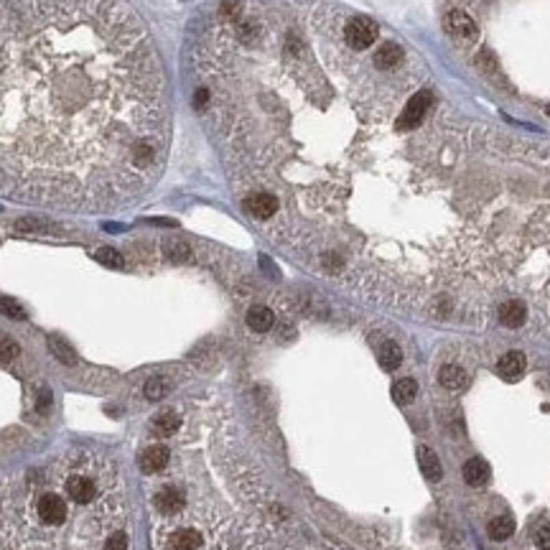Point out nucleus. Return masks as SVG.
I'll return each mask as SVG.
<instances>
[{
    "label": "nucleus",
    "mask_w": 550,
    "mask_h": 550,
    "mask_svg": "<svg viewBox=\"0 0 550 550\" xmlns=\"http://www.w3.org/2000/svg\"><path fill=\"white\" fill-rule=\"evenodd\" d=\"M166 143L161 62L125 0H0V197L125 207Z\"/></svg>",
    "instance_id": "1"
},
{
    "label": "nucleus",
    "mask_w": 550,
    "mask_h": 550,
    "mask_svg": "<svg viewBox=\"0 0 550 550\" xmlns=\"http://www.w3.org/2000/svg\"><path fill=\"white\" fill-rule=\"evenodd\" d=\"M125 527L123 469L95 451H66L0 484V550H105Z\"/></svg>",
    "instance_id": "2"
},
{
    "label": "nucleus",
    "mask_w": 550,
    "mask_h": 550,
    "mask_svg": "<svg viewBox=\"0 0 550 550\" xmlns=\"http://www.w3.org/2000/svg\"><path fill=\"white\" fill-rule=\"evenodd\" d=\"M379 36L377 23L367 16H354L344 23V44L349 46L352 51H364L370 49Z\"/></svg>",
    "instance_id": "3"
},
{
    "label": "nucleus",
    "mask_w": 550,
    "mask_h": 550,
    "mask_svg": "<svg viewBox=\"0 0 550 550\" xmlns=\"http://www.w3.org/2000/svg\"><path fill=\"white\" fill-rule=\"evenodd\" d=\"M431 99H433V95L428 90L413 95L410 102L405 105V110L400 112V118H397V123H395L397 130H413L415 125H421V120L425 118V112L431 108Z\"/></svg>",
    "instance_id": "4"
},
{
    "label": "nucleus",
    "mask_w": 550,
    "mask_h": 550,
    "mask_svg": "<svg viewBox=\"0 0 550 550\" xmlns=\"http://www.w3.org/2000/svg\"><path fill=\"white\" fill-rule=\"evenodd\" d=\"M245 209H247V214H253L255 219L265 222V219H271V216L278 214L280 201L273 197V194H268V191H255V194H250V197L245 199Z\"/></svg>",
    "instance_id": "5"
},
{
    "label": "nucleus",
    "mask_w": 550,
    "mask_h": 550,
    "mask_svg": "<svg viewBox=\"0 0 550 550\" xmlns=\"http://www.w3.org/2000/svg\"><path fill=\"white\" fill-rule=\"evenodd\" d=\"M446 28L451 31L453 36L466 38V41H471V38L479 36L477 23H474V21H471V16H466L464 10H451V13L446 16Z\"/></svg>",
    "instance_id": "6"
},
{
    "label": "nucleus",
    "mask_w": 550,
    "mask_h": 550,
    "mask_svg": "<svg viewBox=\"0 0 550 550\" xmlns=\"http://www.w3.org/2000/svg\"><path fill=\"white\" fill-rule=\"evenodd\" d=\"M155 510L161 514H166V517H171V514H179L181 510H184V505H186V499H184V495H181L179 489L173 487H166L161 489L158 495H155L153 499Z\"/></svg>",
    "instance_id": "7"
},
{
    "label": "nucleus",
    "mask_w": 550,
    "mask_h": 550,
    "mask_svg": "<svg viewBox=\"0 0 550 550\" xmlns=\"http://www.w3.org/2000/svg\"><path fill=\"white\" fill-rule=\"evenodd\" d=\"M525 367H527V362H525V354L523 352H507L502 360L497 362V372H499V377L502 379H520L525 375Z\"/></svg>",
    "instance_id": "8"
},
{
    "label": "nucleus",
    "mask_w": 550,
    "mask_h": 550,
    "mask_svg": "<svg viewBox=\"0 0 550 550\" xmlns=\"http://www.w3.org/2000/svg\"><path fill=\"white\" fill-rule=\"evenodd\" d=\"M489 464L482 456H471L466 464H464V482L469 484V487H484L489 482Z\"/></svg>",
    "instance_id": "9"
},
{
    "label": "nucleus",
    "mask_w": 550,
    "mask_h": 550,
    "mask_svg": "<svg viewBox=\"0 0 550 550\" xmlns=\"http://www.w3.org/2000/svg\"><path fill=\"white\" fill-rule=\"evenodd\" d=\"M166 464H168V449H163V446H151L140 456V469L145 474H158L166 469Z\"/></svg>",
    "instance_id": "10"
},
{
    "label": "nucleus",
    "mask_w": 550,
    "mask_h": 550,
    "mask_svg": "<svg viewBox=\"0 0 550 550\" xmlns=\"http://www.w3.org/2000/svg\"><path fill=\"white\" fill-rule=\"evenodd\" d=\"M418 464H421V471H423L425 479H431V482H438L443 477V466L436 451L428 449V446H418Z\"/></svg>",
    "instance_id": "11"
},
{
    "label": "nucleus",
    "mask_w": 550,
    "mask_h": 550,
    "mask_svg": "<svg viewBox=\"0 0 550 550\" xmlns=\"http://www.w3.org/2000/svg\"><path fill=\"white\" fill-rule=\"evenodd\" d=\"M372 62H375V66H377V69H382V72H390V69H395L397 64L403 62V49H400L397 44L379 46L377 51H375V56H372Z\"/></svg>",
    "instance_id": "12"
},
{
    "label": "nucleus",
    "mask_w": 550,
    "mask_h": 550,
    "mask_svg": "<svg viewBox=\"0 0 550 550\" xmlns=\"http://www.w3.org/2000/svg\"><path fill=\"white\" fill-rule=\"evenodd\" d=\"M438 382L446 390H456L459 392V390H464L469 385V375H466V370H461L459 364H446L438 372Z\"/></svg>",
    "instance_id": "13"
},
{
    "label": "nucleus",
    "mask_w": 550,
    "mask_h": 550,
    "mask_svg": "<svg viewBox=\"0 0 550 550\" xmlns=\"http://www.w3.org/2000/svg\"><path fill=\"white\" fill-rule=\"evenodd\" d=\"M525 318H527V308H525L523 301H507L499 306V321L510 329H517V326L525 324Z\"/></svg>",
    "instance_id": "14"
},
{
    "label": "nucleus",
    "mask_w": 550,
    "mask_h": 550,
    "mask_svg": "<svg viewBox=\"0 0 550 550\" xmlns=\"http://www.w3.org/2000/svg\"><path fill=\"white\" fill-rule=\"evenodd\" d=\"M201 545V535L197 530H176L168 538V548L171 550H197Z\"/></svg>",
    "instance_id": "15"
},
{
    "label": "nucleus",
    "mask_w": 550,
    "mask_h": 550,
    "mask_svg": "<svg viewBox=\"0 0 550 550\" xmlns=\"http://www.w3.org/2000/svg\"><path fill=\"white\" fill-rule=\"evenodd\" d=\"M273 321H275V316H273L271 308L265 306H253L250 311H247V326L253 329V332H268V329H273Z\"/></svg>",
    "instance_id": "16"
},
{
    "label": "nucleus",
    "mask_w": 550,
    "mask_h": 550,
    "mask_svg": "<svg viewBox=\"0 0 550 550\" xmlns=\"http://www.w3.org/2000/svg\"><path fill=\"white\" fill-rule=\"evenodd\" d=\"M418 395V382L410 377H403L397 379L395 385H392V400H395L397 405H410Z\"/></svg>",
    "instance_id": "17"
},
{
    "label": "nucleus",
    "mask_w": 550,
    "mask_h": 550,
    "mask_svg": "<svg viewBox=\"0 0 550 550\" xmlns=\"http://www.w3.org/2000/svg\"><path fill=\"white\" fill-rule=\"evenodd\" d=\"M487 530H489V538H492V540L502 542L514 532V520L510 517V514H499V517H495V520L487 525Z\"/></svg>",
    "instance_id": "18"
},
{
    "label": "nucleus",
    "mask_w": 550,
    "mask_h": 550,
    "mask_svg": "<svg viewBox=\"0 0 550 550\" xmlns=\"http://www.w3.org/2000/svg\"><path fill=\"white\" fill-rule=\"evenodd\" d=\"M377 360L385 370H397L400 362H403V352H400V347H397L395 342H385L382 347H379Z\"/></svg>",
    "instance_id": "19"
},
{
    "label": "nucleus",
    "mask_w": 550,
    "mask_h": 550,
    "mask_svg": "<svg viewBox=\"0 0 550 550\" xmlns=\"http://www.w3.org/2000/svg\"><path fill=\"white\" fill-rule=\"evenodd\" d=\"M179 425H181V418L176 413H171V410H168V413H161L153 421V428L158 436H171V433L179 431Z\"/></svg>",
    "instance_id": "20"
},
{
    "label": "nucleus",
    "mask_w": 550,
    "mask_h": 550,
    "mask_svg": "<svg viewBox=\"0 0 550 550\" xmlns=\"http://www.w3.org/2000/svg\"><path fill=\"white\" fill-rule=\"evenodd\" d=\"M49 349H51V354H54L59 362H64V364H77V354H74V349L66 342H62V339L51 336V339H49Z\"/></svg>",
    "instance_id": "21"
},
{
    "label": "nucleus",
    "mask_w": 550,
    "mask_h": 550,
    "mask_svg": "<svg viewBox=\"0 0 550 550\" xmlns=\"http://www.w3.org/2000/svg\"><path fill=\"white\" fill-rule=\"evenodd\" d=\"M95 260L102 262L105 268H123V265H125L123 255H120L115 247H99L97 253H95Z\"/></svg>",
    "instance_id": "22"
},
{
    "label": "nucleus",
    "mask_w": 550,
    "mask_h": 550,
    "mask_svg": "<svg viewBox=\"0 0 550 550\" xmlns=\"http://www.w3.org/2000/svg\"><path fill=\"white\" fill-rule=\"evenodd\" d=\"M163 253H166V258L173 262H181L189 258V245L186 242H179V240H168V242L163 245Z\"/></svg>",
    "instance_id": "23"
},
{
    "label": "nucleus",
    "mask_w": 550,
    "mask_h": 550,
    "mask_svg": "<svg viewBox=\"0 0 550 550\" xmlns=\"http://www.w3.org/2000/svg\"><path fill=\"white\" fill-rule=\"evenodd\" d=\"M166 392H168V382L163 377H151L145 382V397L148 400H161V397H166Z\"/></svg>",
    "instance_id": "24"
},
{
    "label": "nucleus",
    "mask_w": 550,
    "mask_h": 550,
    "mask_svg": "<svg viewBox=\"0 0 550 550\" xmlns=\"http://www.w3.org/2000/svg\"><path fill=\"white\" fill-rule=\"evenodd\" d=\"M0 314L13 318V321H23V318H26V311H23L13 298H0Z\"/></svg>",
    "instance_id": "25"
},
{
    "label": "nucleus",
    "mask_w": 550,
    "mask_h": 550,
    "mask_svg": "<svg viewBox=\"0 0 550 550\" xmlns=\"http://www.w3.org/2000/svg\"><path fill=\"white\" fill-rule=\"evenodd\" d=\"M18 357V344L13 342L10 336H0V362L3 364H8Z\"/></svg>",
    "instance_id": "26"
},
{
    "label": "nucleus",
    "mask_w": 550,
    "mask_h": 550,
    "mask_svg": "<svg viewBox=\"0 0 550 550\" xmlns=\"http://www.w3.org/2000/svg\"><path fill=\"white\" fill-rule=\"evenodd\" d=\"M535 545L540 550H550V523L540 525V527L535 530Z\"/></svg>",
    "instance_id": "27"
},
{
    "label": "nucleus",
    "mask_w": 550,
    "mask_h": 550,
    "mask_svg": "<svg viewBox=\"0 0 550 550\" xmlns=\"http://www.w3.org/2000/svg\"><path fill=\"white\" fill-rule=\"evenodd\" d=\"M49 405H51V392H49V390H41V397H38V410H41V413H46V410H49Z\"/></svg>",
    "instance_id": "28"
},
{
    "label": "nucleus",
    "mask_w": 550,
    "mask_h": 550,
    "mask_svg": "<svg viewBox=\"0 0 550 550\" xmlns=\"http://www.w3.org/2000/svg\"><path fill=\"white\" fill-rule=\"evenodd\" d=\"M545 112H548V118H550V105H548V108H545Z\"/></svg>",
    "instance_id": "29"
}]
</instances>
